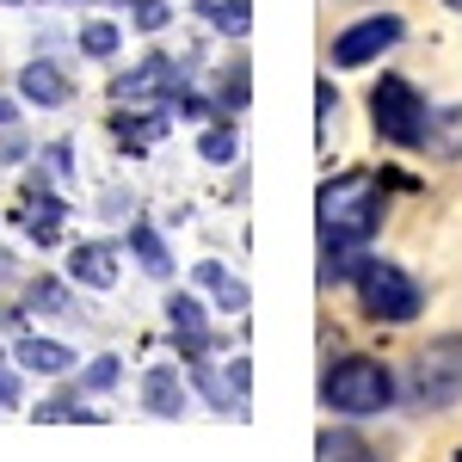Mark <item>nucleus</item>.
Instances as JSON below:
<instances>
[{
	"mask_svg": "<svg viewBox=\"0 0 462 462\" xmlns=\"http://www.w3.org/2000/svg\"><path fill=\"white\" fill-rule=\"evenodd\" d=\"M19 93L32 99V106H69V74L56 69V62H32V69L19 74Z\"/></svg>",
	"mask_w": 462,
	"mask_h": 462,
	"instance_id": "obj_10",
	"label": "nucleus"
},
{
	"mask_svg": "<svg viewBox=\"0 0 462 462\" xmlns=\"http://www.w3.org/2000/svg\"><path fill=\"white\" fill-rule=\"evenodd\" d=\"M320 457H370V444L357 431H320Z\"/></svg>",
	"mask_w": 462,
	"mask_h": 462,
	"instance_id": "obj_21",
	"label": "nucleus"
},
{
	"mask_svg": "<svg viewBox=\"0 0 462 462\" xmlns=\"http://www.w3.org/2000/svg\"><path fill=\"white\" fill-rule=\"evenodd\" d=\"M320 401H327L333 413H346V420H370V413L394 407L389 364H376V357H339V364L320 376Z\"/></svg>",
	"mask_w": 462,
	"mask_h": 462,
	"instance_id": "obj_2",
	"label": "nucleus"
},
{
	"mask_svg": "<svg viewBox=\"0 0 462 462\" xmlns=\"http://www.w3.org/2000/svg\"><path fill=\"white\" fill-rule=\"evenodd\" d=\"M394 43H401V19L394 13H376V19H364V25L333 37V69H364V62H376Z\"/></svg>",
	"mask_w": 462,
	"mask_h": 462,
	"instance_id": "obj_7",
	"label": "nucleus"
},
{
	"mask_svg": "<svg viewBox=\"0 0 462 462\" xmlns=\"http://www.w3.org/2000/svg\"><path fill=\"white\" fill-rule=\"evenodd\" d=\"M0 407H19V383H13L6 370H0Z\"/></svg>",
	"mask_w": 462,
	"mask_h": 462,
	"instance_id": "obj_29",
	"label": "nucleus"
},
{
	"mask_svg": "<svg viewBox=\"0 0 462 462\" xmlns=\"http://www.w3.org/2000/svg\"><path fill=\"white\" fill-rule=\"evenodd\" d=\"M198 13H210V25L216 32H228V37H247V0H204Z\"/></svg>",
	"mask_w": 462,
	"mask_h": 462,
	"instance_id": "obj_18",
	"label": "nucleus"
},
{
	"mask_svg": "<svg viewBox=\"0 0 462 462\" xmlns=\"http://www.w3.org/2000/svg\"><path fill=\"white\" fill-rule=\"evenodd\" d=\"M383 228V185L370 173H346L320 191V284L357 278L364 241Z\"/></svg>",
	"mask_w": 462,
	"mask_h": 462,
	"instance_id": "obj_1",
	"label": "nucleus"
},
{
	"mask_svg": "<svg viewBox=\"0 0 462 462\" xmlns=\"http://www.w3.org/2000/svg\"><path fill=\"white\" fill-rule=\"evenodd\" d=\"M370 111H376V136H383V143H394V148H426L431 111H426V99H420L401 74H383V80H376Z\"/></svg>",
	"mask_w": 462,
	"mask_h": 462,
	"instance_id": "obj_3",
	"label": "nucleus"
},
{
	"mask_svg": "<svg viewBox=\"0 0 462 462\" xmlns=\"http://www.w3.org/2000/svg\"><path fill=\"white\" fill-rule=\"evenodd\" d=\"M69 272H74V284H87V290H111L117 284V253L106 241H87V247H74Z\"/></svg>",
	"mask_w": 462,
	"mask_h": 462,
	"instance_id": "obj_9",
	"label": "nucleus"
},
{
	"mask_svg": "<svg viewBox=\"0 0 462 462\" xmlns=\"http://www.w3.org/2000/svg\"><path fill=\"white\" fill-rule=\"evenodd\" d=\"M43 420H80V407H74V401H50V407H43Z\"/></svg>",
	"mask_w": 462,
	"mask_h": 462,
	"instance_id": "obj_28",
	"label": "nucleus"
},
{
	"mask_svg": "<svg viewBox=\"0 0 462 462\" xmlns=\"http://www.w3.org/2000/svg\"><path fill=\"white\" fill-rule=\"evenodd\" d=\"M167 327H173V339L191 357L210 352V320H204V302H198V296H185V290H179V296H167Z\"/></svg>",
	"mask_w": 462,
	"mask_h": 462,
	"instance_id": "obj_8",
	"label": "nucleus"
},
{
	"mask_svg": "<svg viewBox=\"0 0 462 462\" xmlns=\"http://www.w3.org/2000/svg\"><path fill=\"white\" fill-rule=\"evenodd\" d=\"M444 6H450V13H462V0H444Z\"/></svg>",
	"mask_w": 462,
	"mask_h": 462,
	"instance_id": "obj_32",
	"label": "nucleus"
},
{
	"mask_svg": "<svg viewBox=\"0 0 462 462\" xmlns=\"http://www.w3.org/2000/svg\"><path fill=\"white\" fill-rule=\"evenodd\" d=\"M13 357H19V364H25L32 376H62V370L74 364V352H69V346H56V339H37V333H25Z\"/></svg>",
	"mask_w": 462,
	"mask_h": 462,
	"instance_id": "obj_11",
	"label": "nucleus"
},
{
	"mask_svg": "<svg viewBox=\"0 0 462 462\" xmlns=\"http://www.w3.org/2000/svg\"><path fill=\"white\" fill-rule=\"evenodd\" d=\"M185 80H191V69L179 62V56H148V62H136V69H124L117 80H111V99H167L173 106L179 93H185Z\"/></svg>",
	"mask_w": 462,
	"mask_h": 462,
	"instance_id": "obj_6",
	"label": "nucleus"
},
{
	"mask_svg": "<svg viewBox=\"0 0 462 462\" xmlns=\"http://www.w3.org/2000/svg\"><path fill=\"white\" fill-rule=\"evenodd\" d=\"M6 124H13V99H0V130H6Z\"/></svg>",
	"mask_w": 462,
	"mask_h": 462,
	"instance_id": "obj_30",
	"label": "nucleus"
},
{
	"mask_svg": "<svg viewBox=\"0 0 462 462\" xmlns=\"http://www.w3.org/2000/svg\"><path fill=\"white\" fill-rule=\"evenodd\" d=\"M25 302H32L37 315H69V290L56 284V278H37V284L25 290Z\"/></svg>",
	"mask_w": 462,
	"mask_h": 462,
	"instance_id": "obj_20",
	"label": "nucleus"
},
{
	"mask_svg": "<svg viewBox=\"0 0 462 462\" xmlns=\"http://www.w3.org/2000/svg\"><path fill=\"white\" fill-rule=\"evenodd\" d=\"M426 143H431V154H438V161H462V106H450V111H431Z\"/></svg>",
	"mask_w": 462,
	"mask_h": 462,
	"instance_id": "obj_12",
	"label": "nucleus"
},
{
	"mask_svg": "<svg viewBox=\"0 0 462 462\" xmlns=\"http://www.w3.org/2000/svg\"><path fill=\"white\" fill-rule=\"evenodd\" d=\"M130 13H136V25H143V32H161V25L173 19V6H167V0H130Z\"/></svg>",
	"mask_w": 462,
	"mask_h": 462,
	"instance_id": "obj_23",
	"label": "nucleus"
},
{
	"mask_svg": "<svg viewBox=\"0 0 462 462\" xmlns=\"http://www.w3.org/2000/svg\"><path fill=\"white\" fill-rule=\"evenodd\" d=\"M80 50H87V56H111V50H117V25H87V32H80Z\"/></svg>",
	"mask_w": 462,
	"mask_h": 462,
	"instance_id": "obj_24",
	"label": "nucleus"
},
{
	"mask_svg": "<svg viewBox=\"0 0 462 462\" xmlns=\"http://www.w3.org/2000/svg\"><path fill=\"white\" fill-rule=\"evenodd\" d=\"M191 383L204 389V401H210L216 413H241V407H247V394L235 389V383H222V376H216L210 364H191Z\"/></svg>",
	"mask_w": 462,
	"mask_h": 462,
	"instance_id": "obj_14",
	"label": "nucleus"
},
{
	"mask_svg": "<svg viewBox=\"0 0 462 462\" xmlns=\"http://www.w3.org/2000/svg\"><path fill=\"white\" fill-rule=\"evenodd\" d=\"M62 198H50V191H32V210H25V228H32L37 241H56V228H62Z\"/></svg>",
	"mask_w": 462,
	"mask_h": 462,
	"instance_id": "obj_17",
	"label": "nucleus"
},
{
	"mask_svg": "<svg viewBox=\"0 0 462 462\" xmlns=\"http://www.w3.org/2000/svg\"><path fill=\"white\" fill-rule=\"evenodd\" d=\"M198 154H204V161H216V167H222V161H235V130H204Z\"/></svg>",
	"mask_w": 462,
	"mask_h": 462,
	"instance_id": "obj_22",
	"label": "nucleus"
},
{
	"mask_svg": "<svg viewBox=\"0 0 462 462\" xmlns=\"http://www.w3.org/2000/svg\"><path fill=\"white\" fill-rule=\"evenodd\" d=\"M407 401L426 407V413H444L462 401V339H438L413 357L407 370Z\"/></svg>",
	"mask_w": 462,
	"mask_h": 462,
	"instance_id": "obj_4",
	"label": "nucleus"
},
{
	"mask_svg": "<svg viewBox=\"0 0 462 462\" xmlns=\"http://www.w3.org/2000/svg\"><path fill=\"white\" fill-rule=\"evenodd\" d=\"M143 401L154 407V413H161V420H173L179 407H185V394H179V376L167 370V364H161V370H148V376H143Z\"/></svg>",
	"mask_w": 462,
	"mask_h": 462,
	"instance_id": "obj_13",
	"label": "nucleus"
},
{
	"mask_svg": "<svg viewBox=\"0 0 462 462\" xmlns=\"http://www.w3.org/2000/svg\"><path fill=\"white\" fill-rule=\"evenodd\" d=\"M198 284L216 290V296H222V309H235V315L247 309V284H241V278H228V272H222L216 259H204V265H198Z\"/></svg>",
	"mask_w": 462,
	"mask_h": 462,
	"instance_id": "obj_16",
	"label": "nucleus"
},
{
	"mask_svg": "<svg viewBox=\"0 0 462 462\" xmlns=\"http://www.w3.org/2000/svg\"><path fill=\"white\" fill-rule=\"evenodd\" d=\"M130 247H136V259H143V272H154V278H167V272H173V253H167V241H161L148 222L130 228Z\"/></svg>",
	"mask_w": 462,
	"mask_h": 462,
	"instance_id": "obj_15",
	"label": "nucleus"
},
{
	"mask_svg": "<svg viewBox=\"0 0 462 462\" xmlns=\"http://www.w3.org/2000/svg\"><path fill=\"white\" fill-rule=\"evenodd\" d=\"M357 302L376 320H413L420 315V284L389 259H364L357 265Z\"/></svg>",
	"mask_w": 462,
	"mask_h": 462,
	"instance_id": "obj_5",
	"label": "nucleus"
},
{
	"mask_svg": "<svg viewBox=\"0 0 462 462\" xmlns=\"http://www.w3.org/2000/svg\"><path fill=\"white\" fill-rule=\"evenodd\" d=\"M222 106H228V111H241V106H247V69L222 74Z\"/></svg>",
	"mask_w": 462,
	"mask_h": 462,
	"instance_id": "obj_25",
	"label": "nucleus"
},
{
	"mask_svg": "<svg viewBox=\"0 0 462 462\" xmlns=\"http://www.w3.org/2000/svg\"><path fill=\"white\" fill-rule=\"evenodd\" d=\"M80 6H93V0H80ZM111 6H130V0H111Z\"/></svg>",
	"mask_w": 462,
	"mask_h": 462,
	"instance_id": "obj_31",
	"label": "nucleus"
},
{
	"mask_svg": "<svg viewBox=\"0 0 462 462\" xmlns=\"http://www.w3.org/2000/svg\"><path fill=\"white\" fill-rule=\"evenodd\" d=\"M117 383V357H99L93 370H87V389H111Z\"/></svg>",
	"mask_w": 462,
	"mask_h": 462,
	"instance_id": "obj_26",
	"label": "nucleus"
},
{
	"mask_svg": "<svg viewBox=\"0 0 462 462\" xmlns=\"http://www.w3.org/2000/svg\"><path fill=\"white\" fill-rule=\"evenodd\" d=\"M43 167H50L56 179H69V143H50V148H43Z\"/></svg>",
	"mask_w": 462,
	"mask_h": 462,
	"instance_id": "obj_27",
	"label": "nucleus"
},
{
	"mask_svg": "<svg viewBox=\"0 0 462 462\" xmlns=\"http://www.w3.org/2000/svg\"><path fill=\"white\" fill-rule=\"evenodd\" d=\"M117 136H124V148H148V143H161V136H167V111H148L143 124H136V117H117Z\"/></svg>",
	"mask_w": 462,
	"mask_h": 462,
	"instance_id": "obj_19",
	"label": "nucleus"
},
{
	"mask_svg": "<svg viewBox=\"0 0 462 462\" xmlns=\"http://www.w3.org/2000/svg\"><path fill=\"white\" fill-rule=\"evenodd\" d=\"M0 6H19V0H0Z\"/></svg>",
	"mask_w": 462,
	"mask_h": 462,
	"instance_id": "obj_33",
	"label": "nucleus"
}]
</instances>
